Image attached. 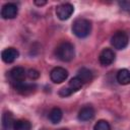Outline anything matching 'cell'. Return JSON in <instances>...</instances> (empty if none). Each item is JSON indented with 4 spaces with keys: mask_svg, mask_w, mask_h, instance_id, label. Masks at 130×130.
Returning <instances> with one entry per match:
<instances>
[{
    "mask_svg": "<svg viewBox=\"0 0 130 130\" xmlns=\"http://www.w3.org/2000/svg\"><path fill=\"white\" fill-rule=\"evenodd\" d=\"M128 43H129L128 35L125 31H123V30L116 31L113 35V37L111 38V44L117 50H123V49H125L127 47Z\"/></svg>",
    "mask_w": 130,
    "mask_h": 130,
    "instance_id": "3957f363",
    "label": "cell"
},
{
    "mask_svg": "<svg viewBox=\"0 0 130 130\" xmlns=\"http://www.w3.org/2000/svg\"><path fill=\"white\" fill-rule=\"evenodd\" d=\"M26 75H27L28 78L35 80V79H38V78L40 77V72H39L38 70H36V69H29V70L27 71Z\"/></svg>",
    "mask_w": 130,
    "mask_h": 130,
    "instance_id": "d6986e66",
    "label": "cell"
},
{
    "mask_svg": "<svg viewBox=\"0 0 130 130\" xmlns=\"http://www.w3.org/2000/svg\"><path fill=\"white\" fill-rule=\"evenodd\" d=\"M19 56V52L15 48H6L1 53V58L5 63H12L14 62Z\"/></svg>",
    "mask_w": 130,
    "mask_h": 130,
    "instance_id": "8fae6325",
    "label": "cell"
},
{
    "mask_svg": "<svg viewBox=\"0 0 130 130\" xmlns=\"http://www.w3.org/2000/svg\"><path fill=\"white\" fill-rule=\"evenodd\" d=\"M62 117H63V112L60 108H53L49 113V119L53 124L59 123Z\"/></svg>",
    "mask_w": 130,
    "mask_h": 130,
    "instance_id": "9a60e30c",
    "label": "cell"
},
{
    "mask_svg": "<svg viewBox=\"0 0 130 130\" xmlns=\"http://www.w3.org/2000/svg\"><path fill=\"white\" fill-rule=\"evenodd\" d=\"M59 130H67V129H59Z\"/></svg>",
    "mask_w": 130,
    "mask_h": 130,
    "instance_id": "7402d4cb",
    "label": "cell"
},
{
    "mask_svg": "<svg viewBox=\"0 0 130 130\" xmlns=\"http://www.w3.org/2000/svg\"><path fill=\"white\" fill-rule=\"evenodd\" d=\"M47 2L45 1V0H43V1H38V0H36L35 1V4L36 5H38V6H43V5H45Z\"/></svg>",
    "mask_w": 130,
    "mask_h": 130,
    "instance_id": "44dd1931",
    "label": "cell"
},
{
    "mask_svg": "<svg viewBox=\"0 0 130 130\" xmlns=\"http://www.w3.org/2000/svg\"><path fill=\"white\" fill-rule=\"evenodd\" d=\"M14 122H15V120L13 119V116H12L11 113L7 112V113L3 114V116H2V126H3L4 129L8 130L11 127H13Z\"/></svg>",
    "mask_w": 130,
    "mask_h": 130,
    "instance_id": "2e32d148",
    "label": "cell"
},
{
    "mask_svg": "<svg viewBox=\"0 0 130 130\" xmlns=\"http://www.w3.org/2000/svg\"><path fill=\"white\" fill-rule=\"evenodd\" d=\"M117 81L122 85L130 84V71L128 69H120L117 72Z\"/></svg>",
    "mask_w": 130,
    "mask_h": 130,
    "instance_id": "4fadbf2b",
    "label": "cell"
},
{
    "mask_svg": "<svg viewBox=\"0 0 130 130\" xmlns=\"http://www.w3.org/2000/svg\"><path fill=\"white\" fill-rule=\"evenodd\" d=\"M77 77L83 82V84L84 83H87V82H89V81H91V79H92V73H91V71L89 70V69H87V68H80L79 70H78V72H77Z\"/></svg>",
    "mask_w": 130,
    "mask_h": 130,
    "instance_id": "5bb4252c",
    "label": "cell"
},
{
    "mask_svg": "<svg viewBox=\"0 0 130 130\" xmlns=\"http://www.w3.org/2000/svg\"><path fill=\"white\" fill-rule=\"evenodd\" d=\"M72 31L78 38H86L91 31V22L86 18H77L73 21Z\"/></svg>",
    "mask_w": 130,
    "mask_h": 130,
    "instance_id": "7a4b0ae2",
    "label": "cell"
},
{
    "mask_svg": "<svg viewBox=\"0 0 130 130\" xmlns=\"http://www.w3.org/2000/svg\"><path fill=\"white\" fill-rule=\"evenodd\" d=\"M93 130H111V126L106 120H100L95 123Z\"/></svg>",
    "mask_w": 130,
    "mask_h": 130,
    "instance_id": "ac0fdd59",
    "label": "cell"
},
{
    "mask_svg": "<svg viewBox=\"0 0 130 130\" xmlns=\"http://www.w3.org/2000/svg\"><path fill=\"white\" fill-rule=\"evenodd\" d=\"M12 85H13L14 89L18 93L23 94V95H27V94L32 93L36 90V88H37V84L36 83H26L24 81L17 82V83H14Z\"/></svg>",
    "mask_w": 130,
    "mask_h": 130,
    "instance_id": "9c48e42d",
    "label": "cell"
},
{
    "mask_svg": "<svg viewBox=\"0 0 130 130\" xmlns=\"http://www.w3.org/2000/svg\"><path fill=\"white\" fill-rule=\"evenodd\" d=\"M30 129H31V124L29 121L23 119L15 120L13 125V130H30Z\"/></svg>",
    "mask_w": 130,
    "mask_h": 130,
    "instance_id": "e0dca14e",
    "label": "cell"
},
{
    "mask_svg": "<svg viewBox=\"0 0 130 130\" xmlns=\"http://www.w3.org/2000/svg\"><path fill=\"white\" fill-rule=\"evenodd\" d=\"M68 77V71L63 67H55L50 72V78L54 83H61Z\"/></svg>",
    "mask_w": 130,
    "mask_h": 130,
    "instance_id": "8992f818",
    "label": "cell"
},
{
    "mask_svg": "<svg viewBox=\"0 0 130 130\" xmlns=\"http://www.w3.org/2000/svg\"><path fill=\"white\" fill-rule=\"evenodd\" d=\"M74 11V7L72 4L70 3H63V4H60L57 6L56 8V14L58 16L59 19L61 20H66L68 19L72 13Z\"/></svg>",
    "mask_w": 130,
    "mask_h": 130,
    "instance_id": "5b68a950",
    "label": "cell"
},
{
    "mask_svg": "<svg viewBox=\"0 0 130 130\" xmlns=\"http://www.w3.org/2000/svg\"><path fill=\"white\" fill-rule=\"evenodd\" d=\"M55 55L59 60L63 62H69L75 56L74 46L69 42H63L56 48Z\"/></svg>",
    "mask_w": 130,
    "mask_h": 130,
    "instance_id": "6da1fadb",
    "label": "cell"
},
{
    "mask_svg": "<svg viewBox=\"0 0 130 130\" xmlns=\"http://www.w3.org/2000/svg\"><path fill=\"white\" fill-rule=\"evenodd\" d=\"M17 13H18V8L17 5L14 3H6L2 6L1 16L4 19H12L16 17Z\"/></svg>",
    "mask_w": 130,
    "mask_h": 130,
    "instance_id": "ba28073f",
    "label": "cell"
},
{
    "mask_svg": "<svg viewBox=\"0 0 130 130\" xmlns=\"http://www.w3.org/2000/svg\"><path fill=\"white\" fill-rule=\"evenodd\" d=\"M119 6L121 7L122 10H125V11L130 12V1H122V2H119Z\"/></svg>",
    "mask_w": 130,
    "mask_h": 130,
    "instance_id": "ffe728a7",
    "label": "cell"
},
{
    "mask_svg": "<svg viewBox=\"0 0 130 130\" xmlns=\"http://www.w3.org/2000/svg\"><path fill=\"white\" fill-rule=\"evenodd\" d=\"M99 61L101 63V65L103 66H109L111 65L114 61H115V53L112 49H109V48H106L104 49L100 56H99Z\"/></svg>",
    "mask_w": 130,
    "mask_h": 130,
    "instance_id": "30bf717a",
    "label": "cell"
},
{
    "mask_svg": "<svg viewBox=\"0 0 130 130\" xmlns=\"http://www.w3.org/2000/svg\"><path fill=\"white\" fill-rule=\"evenodd\" d=\"M95 115L94 109L91 106H85L83 108H81V110L78 113V120L81 122H85V121H89L91 120Z\"/></svg>",
    "mask_w": 130,
    "mask_h": 130,
    "instance_id": "7c38bea8",
    "label": "cell"
},
{
    "mask_svg": "<svg viewBox=\"0 0 130 130\" xmlns=\"http://www.w3.org/2000/svg\"><path fill=\"white\" fill-rule=\"evenodd\" d=\"M9 78L11 80V83H17V82H22L25 79L26 76V72L24 70L23 67L17 66V67H13L10 71H9Z\"/></svg>",
    "mask_w": 130,
    "mask_h": 130,
    "instance_id": "52a82bcc",
    "label": "cell"
},
{
    "mask_svg": "<svg viewBox=\"0 0 130 130\" xmlns=\"http://www.w3.org/2000/svg\"><path fill=\"white\" fill-rule=\"evenodd\" d=\"M82 85H83V82H82L77 76H75V77L71 78V80L69 81L67 87H63V88H61V89L59 90V95H61V96H63V98L69 96V95H71L73 92L79 90V89L82 87Z\"/></svg>",
    "mask_w": 130,
    "mask_h": 130,
    "instance_id": "277c9868",
    "label": "cell"
}]
</instances>
